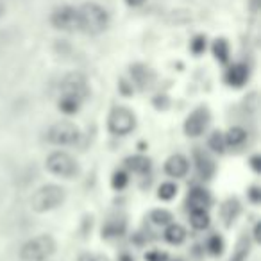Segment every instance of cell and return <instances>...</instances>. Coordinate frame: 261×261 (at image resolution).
Instances as JSON below:
<instances>
[{"mask_svg": "<svg viewBox=\"0 0 261 261\" xmlns=\"http://www.w3.org/2000/svg\"><path fill=\"white\" fill-rule=\"evenodd\" d=\"M77 11H79V31L90 34V36H97L108 29L109 13L100 4L86 2L81 8H77Z\"/></svg>", "mask_w": 261, "mask_h": 261, "instance_id": "6da1fadb", "label": "cell"}, {"mask_svg": "<svg viewBox=\"0 0 261 261\" xmlns=\"http://www.w3.org/2000/svg\"><path fill=\"white\" fill-rule=\"evenodd\" d=\"M66 193L61 186L58 185H45L38 188L31 197V207L36 213H48L54 211L65 202Z\"/></svg>", "mask_w": 261, "mask_h": 261, "instance_id": "7a4b0ae2", "label": "cell"}, {"mask_svg": "<svg viewBox=\"0 0 261 261\" xmlns=\"http://www.w3.org/2000/svg\"><path fill=\"white\" fill-rule=\"evenodd\" d=\"M56 252V240L50 234H38L20 247L22 261H47Z\"/></svg>", "mask_w": 261, "mask_h": 261, "instance_id": "3957f363", "label": "cell"}, {"mask_svg": "<svg viewBox=\"0 0 261 261\" xmlns=\"http://www.w3.org/2000/svg\"><path fill=\"white\" fill-rule=\"evenodd\" d=\"M45 168L52 175H58L63 179H73L81 172L77 160L65 150H54L52 154H48L47 161H45Z\"/></svg>", "mask_w": 261, "mask_h": 261, "instance_id": "277c9868", "label": "cell"}, {"mask_svg": "<svg viewBox=\"0 0 261 261\" xmlns=\"http://www.w3.org/2000/svg\"><path fill=\"white\" fill-rule=\"evenodd\" d=\"M48 143L52 145H59V147H68V145H75L81 138V130L70 120H59V122L52 123L47 129V135H45Z\"/></svg>", "mask_w": 261, "mask_h": 261, "instance_id": "5b68a950", "label": "cell"}, {"mask_svg": "<svg viewBox=\"0 0 261 261\" xmlns=\"http://www.w3.org/2000/svg\"><path fill=\"white\" fill-rule=\"evenodd\" d=\"M90 95V86L84 73L81 72H70L63 77L61 86H59V97L61 98H72V100L83 104Z\"/></svg>", "mask_w": 261, "mask_h": 261, "instance_id": "8992f818", "label": "cell"}, {"mask_svg": "<svg viewBox=\"0 0 261 261\" xmlns=\"http://www.w3.org/2000/svg\"><path fill=\"white\" fill-rule=\"evenodd\" d=\"M108 127L113 135L116 136H125L129 133H133L136 127V116L129 108L123 106H116L113 108V111L109 113L108 118Z\"/></svg>", "mask_w": 261, "mask_h": 261, "instance_id": "52a82bcc", "label": "cell"}, {"mask_svg": "<svg viewBox=\"0 0 261 261\" xmlns=\"http://www.w3.org/2000/svg\"><path fill=\"white\" fill-rule=\"evenodd\" d=\"M50 23L54 25V29L63 31V33H75L79 31V11L73 6H61L54 9Z\"/></svg>", "mask_w": 261, "mask_h": 261, "instance_id": "ba28073f", "label": "cell"}, {"mask_svg": "<svg viewBox=\"0 0 261 261\" xmlns=\"http://www.w3.org/2000/svg\"><path fill=\"white\" fill-rule=\"evenodd\" d=\"M210 118H211L210 109L204 108V106L193 109L185 122V133L190 136V138H197V136H200L204 130L207 129V125H210Z\"/></svg>", "mask_w": 261, "mask_h": 261, "instance_id": "9c48e42d", "label": "cell"}, {"mask_svg": "<svg viewBox=\"0 0 261 261\" xmlns=\"http://www.w3.org/2000/svg\"><path fill=\"white\" fill-rule=\"evenodd\" d=\"M129 73H130V79L140 90H149L152 88L154 81H156V73L152 72V68L143 63H136L129 68Z\"/></svg>", "mask_w": 261, "mask_h": 261, "instance_id": "30bf717a", "label": "cell"}, {"mask_svg": "<svg viewBox=\"0 0 261 261\" xmlns=\"http://www.w3.org/2000/svg\"><path fill=\"white\" fill-rule=\"evenodd\" d=\"M190 170V163L188 160H186L182 154H174V156H170L167 160V163H165V172H167L170 177H185L186 174H188Z\"/></svg>", "mask_w": 261, "mask_h": 261, "instance_id": "8fae6325", "label": "cell"}, {"mask_svg": "<svg viewBox=\"0 0 261 261\" xmlns=\"http://www.w3.org/2000/svg\"><path fill=\"white\" fill-rule=\"evenodd\" d=\"M195 167H197V172H199V175L202 179L213 177L215 170H217L213 158H211L207 152H204V150H195Z\"/></svg>", "mask_w": 261, "mask_h": 261, "instance_id": "7c38bea8", "label": "cell"}, {"mask_svg": "<svg viewBox=\"0 0 261 261\" xmlns=\"http://www.w3.org/2000/svg\"><path fill=\"white\" fill-rule=\"evenodd\" d=\"M247 79H249V68H247L245 65H242V63L232 65L231 68H229L227 75H225L227 84L229 86H234V88L243 86V84L247 83Z\"/></svg>", "mask_w": 261, "mask_h": 261, "instance_id": "4fadbf2b", "label": "cell"}, {"mask_svg": "<svg viewBox=\"0 0 261 261\" xmlns=\"http://www.w3.org/2000/svg\"><path fill=\"white\" fill-rule=\"evenodd\" d=\"M186 202H188L190 210H206L211 202V197H210V193H207V190L193 188L192 192H190Z\"/></svg>", "mask_w": 261, "mask_h": 261, "instance_id": "5bb4252c", "label": "cell"}, {"mask_svg": "<svg viewBox=\"0 0 261 261\" xmlns=\"http://www.w3.org/2000/svg\"><path fill=\"white\" fill-rule=\"evenodd\" d=\"M165 240L172 245H181L186 240V229L179 224H168L167 229H165Z\"/></svg>", "mask_w": 261, "mask_h": 261, "instance_id": "9a60e30c", "label": "cell"}, {"mask_svg": "<svg viewBox=\"0 0 261 261\" xmlns=\"http://www.w3.org/2000/svg\"><path fill=\"white\" fill-rule=\"evenodd\" d=\"M190 224H192L193 229H199V231H204L210 225V215H207L206 210H192L190 211Z\"/></svg>", "mask_w": 261, "mask_h": 261, "instance_id": "2e32d148", "label": "cell"}, {"mask_svg": "<svg viewBox=\"0 0 261 261\" xmlns=\"http://www.w3.org/2000/svg\"><path fill=\"white\" fill-rule=\"evenodd\" d=\"M125 165L129 170L136 172V174H145L149 172L150 168V161L143 156H133V158H127L125 160Z\"/></svg>", "mask_w": 261, "mask_h": 261, "instance_id": "e0dca14e", "label": "cell"}, {"mask_svg": "<svg viewBox=\"0 0 261 261\" xmlns=\"http://www.w3.org/2000/svg\"><path fill=\"white\" fill-rule=\"evenodd\" d=\"M225 136V143L231 147H240L243 142L247 140V130L242 129V127H231L227 130V135Z\"/></svg>", "mask_w": 261, "mask_h": 261, "instance_id": "ac0fdd59", "label": "cell"}, {"mask_svg": "<svg viewBox=\"0 0 261 261\" xmlns=\"http://www.w3.org/2000/svg\"><path fill=\"white\" fill-rule=\"evenodd\" d=\"M213 54L215 58L220 63H227L229 61V43L224 38H218L213 41Z\"/></svg>", "mask_w": 261, "mask_h": 261, "instance_id": "d6986e66", "label": "cell"}, {"mask_svg": "<svg viewBox=\"0 0 261 261\" xmlns=\"http://www.w3.org/2000/svg\"><path fill=\"white\" fill-rule=\"evenodd\" d=\"M240 211V204L238 200H227L222 207V217H224L225 224H231V220H234L236 215Z\"/></svg>", "mask_w": 261, "mask_h": 261, "instance_id": "ffe728a7", "label": "cell"}, {"mask_svg": "<svg viewBox=\"0 0 261 261\" xmlns=\"http://www.w3.org/2000/svg\"><path fill=\"white\" fill-rule=\"evenodd\" d=\"M150 220H152L154 225H168V224H172L174 217H172V213L167 210H154L152 213H150Z\"/></svg>", "mask_w": 261, "mask_h": 261, "instance_id": "44dd1931", "label": "cell"}, {"mask_svg": "<svg viewBox=\"0 0 261 261\" xmlns=\"http://www.w3.org/2000/svg\"><path fill=\"white\" fill-rule=\"evenodd\" d=\"M58 108L61 113H65V115H73V113L79 111L81 104L75 100H72V98H61L59 97V102H58Z\"/></svg>", "mask_w": 261, "mask_h": 261, "instance_id": "7402d4cb", "label": "cell"}, {"mask_svg": "<svg viewBox=\"0 0 261 261\" xmlns=\"http://www.w3.org/2000/svg\"><path fill=\"white\" fill-rule=\"evenodd\" d=\"M210 147L215 150V152L222 154L225 150V147H227V143H225V136L222 135V133H218V130H215L210 138Z\"/></svg>", "mask_w": 261, "mask_h": 261, "instance_id": "603a6c76", "label": "cell"}, {"mask_svg": "<svg viewBox=\"0 0 261 261\" xmlns=\"http://www.w3.org/2000/svg\"><path fill=\"white\" fill-rule=\"evenodd\" d=\"M175 193H177V186L174 182H163L160 186V190H158V197L161 200H172L175 197Z\"/></svg>", "mask_w": 261, "mask_h": 261, "instance_id": "cb8c5ba5", "label": "cell"}, {"mask_svg": "<svg viewBox=\"0 0 261 261\" xmlns=\"http://www.w3.org/2000/svg\"><path fill=\"white\" fill-rule=\"evenodd\" d=\"M127 182H129V177H127L125 172H115L111 177V185L115 190H122L127 186Z\"/></svg>", "mask_w": 261, "mask_h": 261, "instance_id": "d4e9b609", "label": "cell"}, {"mask_svg": "<svg viewBox=\"0 0 261 261\" xmlns=\"http://www.w3.org/2000/svg\"><path fill=\"white\" fill-rule=\"evenodd\" d=\"M190 48H192L193 54H202V52L206 50V38H204L202 34L195 36L192 40V43H190Z\"/></svg>", "mask_w": 261, "mask_h": 261, "instance_id": "484cf974", "label": "cell"}, {"mask_svg": "<svg viewBox=\"0 0 261 261\" xmlns=\"http://www.w3.org/2000/svg\"><path fill=\"white\" fill-rule=\"evenodd\" d=\"M247 252H249V243H247L245 240H242L240 245H238V249H236L234 256L231 257V261H245Z\"/></svg>", "mask_w": 261, "mask_h": 261, "instance_id": "4316f807", "label": "cell"}, {"mask_svg": "<svg viewBox=\"0 0 261 261\" xmlns=\"http://www.w3.org/2000/svg\"><path fill=\"white\" fill-rule=\"evenodd\" d=\"M207 247H210V252L217 256V254H220L222 249H224V242H222L220 236H211L210 243H207Z\"/></svg>", "mask_w": 261, "mask_h": 261, "instance_id": "83f0119b", "label": "cell"}, {"mask_svg": "<svg viewBox=\"0 0 261 261\" xmlns=\"http://www.w3.org/2000/svg\"><path fill=\"white\" fill-rule=\"evenodd\" d=\"M249 197H250V200H252V202H259V199H261L259 188H257V186H252V188L249 190Z\"/></svg>", "mask_w": 261, "mask_h": 261, "instance_id": "f1b7e54d", "label": "cell"}, {"mask_svg": "<svg viewBox=\"0 0 261 261\" xmlns=\"http://www.w3.org/2000/svg\"><path fill=\"white\" fill-rule=\"evenodd\" d=\"M147 259H149V261H165V259H167V254H163V252H149V254H147Z\"/></svg>", "mask_w": 261, "mask_h": 261, "instance_id": "f546056e", "label": "cell"}, {"mask_svg": "<svg viewBox=\"0 0 261 261\" xmlns=\"http://www.w3.org/2000/svg\"><path fill=\"white\" fill-rule=\"evenodd\" d=\"M250 167L254 168V172H259L261 170V158L259 156H254L250 160Z\"/></svg>", "mask_w": 261, "mask_h": 261, "instance_id": "4dcf8cb0", "label": "cell"}, {"mask_svg": "<svg viewBox=\"0 0 261 261\" xmlns=\"http://www.w3.org/2000/svg\"><path fill=\"white\" fill-rule=\"evenodd\" d=\"M127 6H130V8H138V6H142L145 0H125Z\"/></svg>", "mask_w": 261, "mask_h": 261, "instance_id": "1f68e13d", "label": "cell"}, {"mask_svg": "<svg viewBox=\"0 0 261 261\" xmlns=\"http://www.w3.org/2000/svg\"><path fill=\"white\" fill-rule=\"evenodd\" d=\"M249 4H250V9H252L254 13L259 9V0H249Z\"/></svg>", "mask_w": 261, "mask_h": 261, "instance_id": "d6a6232c", "label": "cell"}, {"mask_svg": "<svg viewBox=\"0 0 261 261\" xmlns=\"http://www.w3.org/2000/svg\"><path fill=\"white\" fill-rule=\"evenodd\" d=\"M84 261H108L106 257H102V256H90V257H86Z\"/></svg>", "mask_w": 261, "mask_h": 261, "instance_id": "836d02e7", "label": "cell"}, {"mask_svg": "<svg viewBox=\"0 0 261 261\" xmlns=\"http://www.w3.org/2000/svg\"><path fill=\"white\" fill-rule=\"evenodd\" d=\"M4 13H6V4H4V0H0V18H2Z\"/></svg>", "mask_w": 261, "mask_h": 261, "instance_id": "e575fe53", "label": "cell"}, {"mask_svg": "<svg viewBox=\"0 0 261 261\" xmlns=\"http://www.w3.org/2000/svg\"><path fill=\"white\" fill-rule=\"evenodd\" d=\"M177 261H179V259H177Z\"/></svg>", "mask_w": 261, "mask_h": 261, "instance_id": "d590c367", "label": "cell"}]
</instances>
